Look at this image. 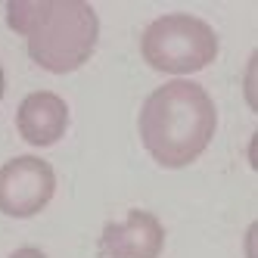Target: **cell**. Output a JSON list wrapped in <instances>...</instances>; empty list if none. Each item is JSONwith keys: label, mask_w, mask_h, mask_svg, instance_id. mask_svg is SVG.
Here are the masks:
<instances>
[{"label": "cell", "mask_w": 258, "mask_h": 258, "mask_svg": "<svg viewBox=\"0 0 258 258\" xmlns=\"http://www.w3.org/2000/svg\"><path fill=\"white\" fill-rule=\"evenodd\" d=\"M143 62L162 75H193L218 56V34L209 22L190 13H168L143 28Z\"/></svg>", "instance_id": "obj_3"}, {"label": "cell", "mask_w": 258, "mask_h": 258, "mask_svg": "<svg viewBox=\"0 0 258 258\" xmlns=\"http://www.w3.org/2000/svg\"><path fill=\"white\" fill-rule=\"evenodd\" d=\"M16 127L28 146H53L69 131V106L53 90H34L19 103Z\"/></svg>", "instance_id": "obj_6"}, {"label": "cell", "mask_w": 258, "mask_h": 258, "mask_svg": "<svg viewBox=\"0 0 258 258\" xmlns=\"http://www.w3.org/2000/svg\"><path fill=\"white\" fill-rule=\"evenodd\" d=\"M56 193V171L38 156H16L0 165V212L10 218L41 215Z\"/></svg>", "instance_id": "obj_4"}, {"label": "cell", "mask_w": 258, "mask_h": 258, "mask_svg": "<svg viewBox=\"0 0 258 258\" xmlns=\"http://www.w3.org/2000/svg\"><path fill=\"white\" fill-rule=\"evenodd\" d=\"M140 140L162 168H187L209 150L218 127V109L196 81L156 87L140 109Z\"/></svg>", "instance_id": "obj_1"}, {"label": "cell", "mask_w": 258, "mask_h": 258, "mask_svg": "<svg viewBox=\"0 0 258 258\" xmlns=\"http://www.w3.org/2000/svg\"><path fill=\"white\" fill-rule=\"evenodd\" d=\"M7 25L25 38L31 62L53 75L81 69L100 41V19L84 0H13Z\"/></svg>", "instance_id": "obj_2"}, {"label": "cell", "mask_w": 258, "mask_h": 258, "mask_svg": "<svg viewBox=\"0 0 258 258\" xmlns=\"http://www.w3.org/2000/svg\"><path fill=\"white\" fill-rule=\"evenodd\" d=\"M4 90H7V75H4V66H0V100H4Z\"/></svg>", "instance_id": "obj_8"}, {"label": "cell", "mask_w": 258, "mask_h": 258, "mask_svg": "<svg viewBox=\"0 0 258 258\" xmlns=\"http://www.w3.org/2000/svg\"><path fill=\"white\" fill-rule=\"evenodd\" d=\"M100 258H159L165 249L162 221L146 212L131 209L121 221H109L100 233Z\"/></svg>", "instance_id": "obj_5"}, {"label": "cell", "mask_w": 258, "mask_h": 258, "mask_svg": "<svg viewBox=\"0 0 258 258\" xmlns=\"http://www.w3.org/2000/svg\"><path fill=\"white\" fill-rule=\"evenodd\" d=\"M10 258H47V255H44L38 246H19V249H16Z\"/></svg>", "instance_id": "obj_7"}]
</instances>
